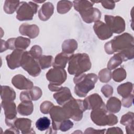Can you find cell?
<instances>
[{"label": "cell", "mask_w": 134, "mask_h": 134, "mask_svg": "<svg viewBox=\"0 0 134 134\" xmlns=\"http://www.w3.org/2000/svg\"><path fill=\"white\" fill-rule=\"evenodd\" d=\"M107 53L113 54L118 52L123 61L133 58V38L128 33H124L115 37L105 45Z\"/></svg>", "instance_id": "6da1fadb"}, {"label": "cell", "mask_w": 134, "mask_h": 134, "mask_svg": "<svg viewBox=\"0 0 134 134\" xmlns=\"http://www.w3.org/2000/svg\"><path fill=\"white\" fill-rule=\"evenodd\" d=\"M75 84V93L79 97H85L91 90L94 88L97 81V76L95 74H81L75 76L73 79Z\"/></svg>", "instance_id": "7a4b0ae2"}, {"label": "cell", "mask_w": 134, "mask_h": 134, "mask_svg": "<svg viewBox=\"0 0 134 134\" xmlns=\"http://www.w3.org/2000/svg\"><path fill=\"white\" fill-rule=\"evenodd\" d=\"M91 63L88 55L86 53L72 54L69 60L68 72L75 76L83 74L89 70Z\"/></svg>", "instance_id": "3957f363"}, {"label": "cell", "mask_w": 134, "mask_h": 134, "mask_svg": "<svg viewBox=\"0 0 134 134\" xmlns=\"http://www.w3.org/2000/svg\"><path fill=\"white\" fill-rule=\"evenodd\" d=\"M74 9L80 14L83 20L87 23L97 21L101 17L100 12L96 8H93V4L86 1H73Z\"/></svg>", "instance_id": "277c9868"}, {"label": "cell", "mask_w": 134, "mask_h": 134, "mask_svg": "<svg viewBox=\"0 0 134 134\" xmlns=\"http://www.w3.org/2000/svg\"><path fill=\"white\" fill-rule=\"evenodd\" d=\"M92 120L99 126H113L118 122L117 117L108 111L104 105L93 110L91 113Z\"/></svg>", "instance_id": "5b68a950"}, {"label": "cell", "mask_w": 134, "mask_h": 134, "mask_svg": "<svg viewBox=\"0 0 134 134\" xmlns=\"http://www.w3.org/2000/svg\"><path fill=\"white\" fill-rule=\"evenodd\" d=\"M69 118H72L75 121L80 120L83 117V113L86 110L83 100L75 99L73 97L63 105Z\"/></svg>", "instance_id": "8992f818"}, {"label": "cell", "mask_w": 134, "mask_h": 134, "mask_svg": "<svg viewBox=\"0 0 134 134\" xmlns=\"http://www.w3.org/2000/svg\"><path fill=\"white\" fill-rule=\"evenodd\" d=\"M20 64L21 66L32 76H38L41 72V69L37 60L35 59L29 51L24 52Z\"/></svg>", "instance_id": "52a82bcc"}, {"label": "cell", "mask_w": 134, "mask_h": 134, "mask_svg": "<svg viewBox=\"0 0 134 134\" xmlns=\"http://www.w3.org/2000/svg\"><path fill=\"white\" fill-rule=\"evenodd\" d=\"M38 5L30 2L20 3L16 11V18L20 21L31 20L34 14L37 12Z\"/></svg>", "instance_id": "ba28073f"}, {"label": "cell", "mask_w": 134, "mask_h": 134, "mask_svg": "<svg viewBox=\"0 0 134 134\" xmlns=\"http://www.w3.org/2000/svg\"><path fill=\"white\" fill-rule=\"evenodd\" d=\"M49 113L52 121V127L54 130H59L60 124L69 118L64 108L60 106H53Z\"/></svg>", "instance_id": "9c48e42d"}, {"label": "cell", "mask_w": 134, "mask_h": 134, "mask_svg": "<svg viewBox=\"0 0 134 134\" xmlns=\"http://www.w3.org/2000/svg\"><path fill=\"white\" fill-rule=\"evenodd\" d=\"M46 77L50 82V84L60 86L66 80L67 75L64 69L54 68L48 71L46 74Z\"/></svg>", "instance_id": "30bf717a"}, {"label": "cell", "mask_w": 134, "mask_h": 134, "mask_svg": "<svg viewBox=\"0 0 134 134\" xmlns=\"http://www.w3.org/2000/svg\"><path fill=\"white\" fill-rule=\"evenodd\" d=\"M5 115V122L8 126H14V122L16 119L17 110L16 105L13 102L3 100L1 103Z\"/></svg>", "instance_id": "8fae6325"}, {"label": "cell", "mask_w": 134, "mask_h": 134, "mask_svg": "<svg viewBox=\"0 0 134 134\" xmlns=\"http://www.w3.org/2000/svg\"><path fill=\"white\" fill-rule=\"evenodd\" d=\"M106 25L113 33L120 34L125 29V23L123 18L120 16L105 15L104 17Z\"/></svg>", "instance_id": "7c38bea8"}, {"label": "cell", "mask_w": 134, "mask_h": 134, "mask_svg": "<svg viewBox=\"0 0 134 134\" xmlns=\"http://www.w3.org/2000/svg\"><path fill=\"white\" fill-rule=\"evenodd\" d=\"M93 28L96 35L101 40L107 39L113 35V32L108 26L99 20L95 22Z\"/></svg>", "instance_id": "4fadbf2b"}, {"label": "cell", "mask_w": 134, "mask_h": 134, "mask_svg": "<svg viewBox=\"0 0 134 134\" xmlns=\"http://www.w3.org/2000/svg\"><path fill=\"white\" fill-rule=\"evenodd\" d=\"M24 52L25 51L23 50L16 49L11 54L6 56L7 65L10 69H15L21 66V60Z\"/></svg>", "instance_id": "5bb4252c"}, {"label": "cell", "mask_w": 134, "mask_h": 134, "mask_svg": "<svg viewBox=\"0 0 134 134\" xmlns=\"http://www.w3.org/2000/svg\"><path fill=\"white\" fill-rule=\"evenodd\" d=\"M83 100L86 110H94L97 109L105 105L102 98L97 94H93L91 95Z\"/></svg>", "instance_id": "9a60e30c"}, {"label": "cell", "mask_w": 134, "mask_h": 134, "mask_svg": "<svg viewBox=\"0 0 134 134\" xmlns=\"http://www.w3.org/2000/svg\"><path fill=\"white\" fill-rule=\"evenodd\" d=\"M12 82L15 87L19 90H30L34 87L33 83L31 81L20 74L14 76Z\"/></svg>", "instance_id": "2e32d148"}, {"label": "cell", "mask_w": 134, "mask_h": 134, "mask_svg": "<svg viewBox=\"0 0 134 134\" xmlns=\"http://www.w3.org/2000/svg\"><path fill=\"white\" fill-rule=\"evenodd\" d=\"M42 95V91L37 86L33 87L28 91H24L20 93V99L22 101H31L38 99Z\"/></svg>", "instance_id": "e0dca14e"}, {"label": "cell", "mask_w": 134, "mask_h": 134, "mask_svg": "<svg viewBox=\"0 0 134 134\" xmlns=\"http://www.w3.org/2000/svg\"><path fill=\"white\" fill-rule=\"evenodd\" d=\"M72 97V94L68 87H61L57 93L53 94V98L58 104L63 105Z\"/></svg>", "instance_id": "ac0fdd59"}, {"label": "cell", "mask_w": 134, "mask_h": 134, "mask_svg": "<svg viewBox=\"0 0 134 134\" xmlns=\"http://www.w3.org/2000/svg\"><path fill=\"white\" fill-rule=\"evenodd\" d=\"M31 126V120L27 118H16L14 122V126L20 130L23 133H35Z\"/></svg>", "instance_id": "d6986e66"}, {"label": "cell", "mask_w": 134, "mask_h": 134, "mask_svg": "<svg viewBox=\"0 0 134 134\" xmlns=\"http://www.w3.org/2000/svg\"><path fill=\"white\" fill-rule=\"evenodd\" d=\"M19 32L23 35L27 36L30 38H35L38 35L39 29L36 25L23 24L19 27Z\"/></svg>", "instance_id": "ffe728a7"}, {"label": "cell", "mask_w": 134, "mask_h": 134, "mask_svg": "<svg viewBox=\"0 0 134 134\" xmlns=\"http://www.w3.org/2000/svg\"><path fill=\"white\" fill-rule=\"evenodd\" d=\"M53 6L51 3H46L42 6L39 11V17L43 21L47 20L53 14Z\"/></svg>", "instance_id": "44dd1931"}, {"label": "cell", "mask_w": 134, "mask_h": 134, "mask_svg": "<svg viewBox=\"0 0 134 134\" xmlns=\"http://www.w3.org/2000/svg\"><path fill=\"white\" fill-rule=\"evenodd\" d=\"M120 123L126 126V129L127 133H133V114L132 112H128L122 116L120 120Z\"/></svg>", "instance_id": "7402d4cb"}, {"label": "cell", "mask_w": 134, "mask_h": 134, "mask_svg": "<svg viewBox=\"0 0 134 134\" xmlns=\"http://www.w3.org/2000/svg\"><path fill=\"white\" fill-rule=\"evenodd\" d=\"M72 54H69L65 52H61L58 54L55 57L53 62V66L54 68H60L64 69L67 62L69 61V58Z\"/></svg>", "instance_id": "603a6c76"}, {"label": "cell", "mask_w": 134, "mask_h": 134, "mask_svg": "<svg viewBox=\"0 0 134 134\" xmlns=\"http://www.w3.org/2000/svg\"><path fill=\"white\" fill-rule=\"evenodd\" d=\"M1 98L6 102L13 101L16 97L15 92L13 88L7 86H1Z\"/></svg>", "instance_id": "cb8c5ba5"}, {"label": "cell", "mask_w": 134, "mask_h": 134, "mask_svg": "<svg viewBox=\"0 0 134 134\" xmlns=\"http://www.w3.org/2000/svg\"><path fill=\"white\" fill-rule=\"evenodd\" d=\"M34 109V106L31 101H22L17 107V110L20 115L28 116L30 115Z\"/></svg>", "instance_id": "d4e9b609"}, {"label": "cell", "mask_w": 134, "mask_h": 134, "mask_svg": "<svg viewBox=\"0 0 134 134\" xmlns=\"http://www.w3.org/2000/svg\"><path fill=\"white\" fill-rule=\"evenodd\" d=\"M121 105V103L118 98L112 97L108 100L106 107L110 112L116 113L120 110Z\"/></svg>", "instance_id": "484cf974"}, {"label": "cell", "mask_w": 134, "mask_h": 134, "mask_svg": "<svg viewBox=\"0 0 134 134\" xmlns=\"http://www.w3.org/2000/svg\"><path fill=\"white\" fill-rule=\"evenodd\" d=\"M62 48L63 52L72 54V53L77 49V43L74 39H68L64 41Z\"/></svg>", "instance_id": "4316f807"}, {"label": "cell", "mask_w": 134, "mask_h": 134, "mask_svg": "<svg viewBox=\"0 0 134 134\" xmlns=\"http://www.w3.org/2000/svg\"><path fill=\"white\" fill-rule=\"evenodd\" d=\"M132 88V84L130 82H127L119 85L117 88V92L123 98H126L130 95Z\"/></svg>", "instance_id": "83f0119b"}, {"label": "cell", "mask_w": 134, "mask_h": 134, "mask_svg": "<svg viewBox=\"0 0 134 134\" xmlns=\"http://www.w3.org/2000/svg\"><path fill=\"white\" fill-rule=\"evenodd\" d=\"M30 43V40L28 38L18 37L15 39L14 47L15 49L25 50Z\"/></svg>", "instance_id": "f1b7e54d"}, {"label": "cell", "mask_w": 134, "mask_h": 134, "mask_svg": "<svg viewBox=\"0 0 134 134\" xmlns=\"http://www.w3.org/2000/svg\"><path fill=\"white\" fill-rule=\"evenodd\" d=\"M50 120L47 117H43L38 119L36 122V127L40 131H44L50 128Z\"/></svg>", "instance_id": "f546056e"}, {"label": "cell", "mask_w": 134, "mask_h": 134, "mask_svg": "<svg viewBox=\"0 0 134 134\" xmlns=\"http://www.w3.org/2000/svg\"><path fill=\"white\" fill-rule=\"evenodd\" d=\"M19 1H6L4 6V10L7 14H12L19 6Z\"/></svg>", "instance_id": "4dcf8cb0"}, {"label": "cell", "mask_w": 134, "mask_h": 134, "mask_svg": "<svg viewBox=\"0 0 134 134\" xmlns=\"http://www.w3.org/2000/svg\"><path fill=\"white\" fill-rule=\"evenodd\" d=\"M38 60L41 68L42 69H45L49 68L52 65L53 57L51 55H41Z\"/></svg>", "instance_id": "1f68e13d"}, {"label": "cell", "mask_w": 134, "mask_h": 134, "mask_svg": "<svg viewBox=\"0 0 134 134\" xmlns=\"http://www.w3.org/2000/svg\"><path fill=\"white\" fill-rule=\"evenodd\" d=\"M72 6V3L70 1H60L58 3L57 10L60 14H65L71 9Z\"/></svg>", "instance_id": "d6a6232c"}, {"label": "cell", "mask_w": 134, "mask_h": 134, "mask_svg": "<svg viewBox=\"0 0 134 134\" xmlns=\"http://www.w3.org/2000/svg\"><path fill=\"white\" fill-rule=\"evenodd\" d=\"M126 77V72L124 69L122 68L115 70L113 72V79L117 82L123 81Z\"/></svg>", "instance_id": "836d02e7"}, {"label": "cell", "mask_w": 134, "mask_h": 134, "mask_svg": "<svg viewBox=\"0 0 134 134\" xmlns=\"http://www.w3.org/2000/svg\"><path fill=\"white\" fill-rule=\"evenodd\" d=\"M122 60L120 56L117 53L115 54L108 62L107 68L109 70H112L119 66L122 62Z\"/></svg>", "instance_id": "e575fe53"}, {"label": "cell", "mask_w": 134, "mask_h": 134, "mask_svg": "<svg viewBox=\"0 0 134 134\" xmlns=\"http://www.w3.org/2000/svg\"><path fill=\"white\" fill-rule=\"evenodd\" d=\"M98 77L102 82H108L111 79V72L108 69L102 70L98 74Z\"/></svg>", "instance_id": "d590c367"}, {"label": "cell", "mask_w": 134, "mask_h": 134, "mask_svg": "<svg viewBox=\"0 0 134 134\" xmlns=\"http://www.w3.org/2000/svg\"><path fill=\"white\" fill-rule=\"evenodd\" d=\"M29 52L35 59L38 60L41 57L42 51L41 48L39 46L35 45L31 48Z\"/></svg>", "instance_id": "8d00e7d4"}, {"label": "cell", "mask_w": 134, "mask_h": 134, "mask_svg": "<svg viewBox=\"0 0 134 134\" xmlns=\"http://www.w3.org/2000/svg\"><path fill=\"white\" fill-rule=\"evenodd\" d=\"M53 106V104L49 101H45L43 102L40 105V110L43 114H48L51 108Z\"/></svg>", "instance_id": "74e56055"}, {"label": "cell", "mask_w": 134, "mask_h": 134, "mask_svg": "<svg viewBox=\"0 0 134 134\" xmlns=\"http://www.w3.org/2000/svg\"><path fill=\"white\" fill-rule=\"evenodd\" d=\"M73 126V123L70 120L66 119L60 124L59 130H60L62 131H66L72 128Z\"/></svg>", "instance_id": "f35d334b"}, {"label": "cell", "mask_w": 134, "mask_h": 134, "mask_svg": "<svg viewBox=\"0 0 134 134\" xmlns=\"http://www.w3.org/2000/svg\"><path fill=\"white\" fill-rule=\"evenodd\" d=\"M101 91L103 94L106 97H110L113 93V90L112 87L109 85H105L103 86Z\"/></svg>", "instance_id": "ab89813d"}, {"label": "cell", "mask_w": 134, "mask_h": 134, "mask_svg": "<svg viewBox=\"0 0 134 134\" xmlns=\"http://www.w3.org/2000/svg\"><path fill=\"white\" fill-rule=\"evenodd\" d=\"M133 95H130L129 96L123 98L122 100V104L124 107H129L131 106L133 100Z\"/></svg>", "instance_id": "60d3db41"}, {"label": "cell", "mask_w": 134, "mask_h": 134, "mask_svg": "<svg viewBox=\"0 0 134 134\" xmlns=\"http://www.w3.org/2000/svg\"><path fill=\"white\" fill-rule=\"evenodd\" d=\"M100 2L102 3L103 6L106 9H112L115 7V3L113 1H102Z\"/></svg>", "instance_id": "b9f144b4"}, {"label": "cell", "mask_w": 134, "mask_h": 134, "mask_svg": "<svg viewBox=\"0 0 134 134\" xmlns=\"http://www.w3.org/2000/svg\"><path fill=\"white\" fill-rule=\"evenodd\" d=\"M106 133H122L123 132L122 131L121 129L118 127H113L109 128Z\"/></svg>", "instance_id": "7bdbcfd3"}, {"label": "cell", "mask_w": 134, "mask_h": 134, "mask_svg": "<svg viewBox=\"0 0 134 134\" xmlns=\"http://www.w3.org/2000/svg\"><path fill=\"white\" fill-rule=\"evenodd\" d=\"M106 129H103L102 130H95V129L92 128H87L86 131H85V133H103L105 132Z\"/></svg>", "instance_id": "ee69618b"}, {"label": "cell", "mask_w": 134, "mask_h": 134, "mask_svg": "<svg viewBox=\"0 0 134 134\" xmlns=\"http://www.w3.org/2000/svg\"><path fill=\"white\" fill-rule=\"evenodd\" d=\"M18 129L16 128L15 126L14 127H12L11 128L9 129H7L5 132V133H7V132H10V133H19V132L18 131Z\"/></svg>", "instance_id": "f6af8a7d"}]
</instances>
